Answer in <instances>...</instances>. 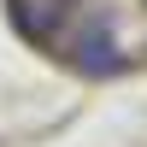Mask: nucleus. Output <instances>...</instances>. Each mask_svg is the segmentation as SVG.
<instances>
[{"mask_svg": "<svg viewBox=\"0 0 147 147\" xmlns=\"http://www.w3.org/2000/svg\"><path fill=\"white\" fill-rule=\"evenodd\" d=\"M71 65H77L82 77H112L118 71V35L106 30V24H88V30L71 41Z\"/></svg>", "mask_w": 147, "mask_h": 147, "instance_id": "nucleus-1", "label": "nucleus"}]
</instances>
